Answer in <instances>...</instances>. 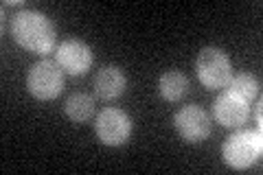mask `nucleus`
Segmentation results:
<instances>
[{"instance_id": "10", "label": "nucleus", "mask_w": 263, "mask_h": 175, "mask_svg": "<svg viewBox=\"0 0 263 175\" xmlns=\"http://www.w3.org/2000/svg\"><path fill=\"white\" fill-rule=\"evenodd\" d=\"M64 112L72 123H86L95 114V99L84 92L70 94L64 103Z\"/></svg>"}, {"instance_id": "12", "label": "nucleus", "mask_w": 263, "mask_h": 175, "mask_svg": "<svg viewBox=\"0 0 263 175\" xmlns=\"http://www.w3.org/2000/svg\"><path fill=\"white\" fill-rule=\"evenodd\" d=\"M228 90L230 92H235L237 96H241L243 101H252L254 96L259 94V81L252 77V74L248 72H241V74H237V77H233L228 81Z\"/></svg>"}, {"instance_id": "3", "label": "nucleus", "mask_w": 263, "mask_h": 175, "mask_svg": "<svg viewBox=\"0 0 263 175\" xmlns=\"http://www.w3.org/2000/svg\"><path fill=\"white\" fill-rule=\"evenodd\" d=\"M195 70L200 81L209 90H219L226 88L228 81L233 79V64H230L228 55L215 46L202 48L195 62Z\"/></svg>"}, {"instance_id": "11", "label": "nucleus", "mask_w": 263, "mask_h": 175, "mask_svg": "<svg viewBox=\"0 0 263 175\" xmlns=\"http://www.w3.org/2000/svg\"><path fill=\"white\" fill-rule=\"evenodd\" d=\"M160 94L167 101H180L189 92V79L180 70H167L160 77Z\"/></svg>"}, {"instance_id": "1", "label": "nucleus", "mask_w": 263, "mask_h": 175, "mask_svg": "<svg viewBox=\"0 0 263 175\" xmlns=\"http://www.w3.org/2000/svg\"><path fill=\"white\" fill-rule=\"evenodd\" d=\"M11 35L22 48L31 53L46 55L55 46V27L53 22L40 11H18L11 20Z\"/></svg>"}, {"instance_id": "6", "label": "nucleus", "mask_w": 263, "mask_h": 175, "mask_svg": "<svg viewBox=\"0 0 263 175\" xmlns=\"http://www.w3.org/2000/svg\"><path fill=\"white\" fill-rule=\"evenodd\" d=\"M174 125H176L180 138L191 145L202 143V140H206L211 134L209 114L197 105H184L182 110H178L174 116Z\"/></svg>"}, {"instance_id": "4", "label": "nucleus", "mask_w": 263, "mask_h": 175, "mask_svg": "<svg viewBox=\"0 0 263 175\" xmlns=\"http://www.w3.org/2000/svg\"><path fill=\"white\" fill-rule=\"evenodd\" d=\"M27 88L40 101H53L64 90V70L57 62L48 60L33 64L27 74Z\"/></svg>"}, {"instance_id": "7", "label": "nucleus", "mask_w": 263, "mask_h": 175, "mask_svg": "<svg viewBox=\"0 0 263 175\" xmlns=\"http://www.w3.org/2000/svg\"><path fill=\"white\" fill-rule=\"evenodd\" d=\"M55 62L60 64V68L64 72L79 77V74H86L90 70V66H92V51L81 40H66L57 46Z\"/></svg>"}, {"instance_id": "2", "label": "nucleus", "mask_w": 263, "mask_h": 175, "mask_svg": "<svg viewBox=\"0 0 263 175\" xmlns=\"http://www.w3.org/2000/svg\"><path fill=\"white\" fill-rule=\"evenodd\" d=\"M263 151V140H261V131L257 129H246V131H237L230 138H226L224 147H221V158L230 169L243 171L250 169L261 158Z\"/></svg>"}, {"instance_id": "5", "label": "nucleus", "mask_w": 263, "mask_h": 175, "mask_svg": "<svg viewBox=\"0 0 263 175\" xmlns=\"http://www.w3.org/2000/svg\"><path fill=\"white\" fill-rule=\"evenodd\" d=\"M97 136L103 145L108 147H121L127 143L132 136V119L117 107H105V110L97 116Z\"/></svg>"}, {"instance_id": "9", "label": "nucleus", "mask_w": 263, "mask_h": 175, "mask_svg": "<svg viewBox=\"0 0 263 175\" xmlns=\"http://www.w3.org/2000/svg\"><path fill=\"white\" fill-rule=\"evenodd\" d=\"M125 86H127V79H125V74H123V70L117 68V66H105L95 77V92L99 99H103V101L119 99L125 92Z\"/></svg>"}, {"instance_id": "8", "label": "nucleus", "mask_w": 263, "mask_h": 175, "mask_svg": "<svg viewBox=\"0 0 263 175\" xmlns=\"http://www.w3.org/2000/svg\"><path fill=\"white\" fill-rule=\"evenodd\" d=\"M248 114H250L248 101H243L241 96H237L230 90L221 92L215 99V103H213V116L224 127H241L248 121Z\"/></svg>"}]
</instances>
